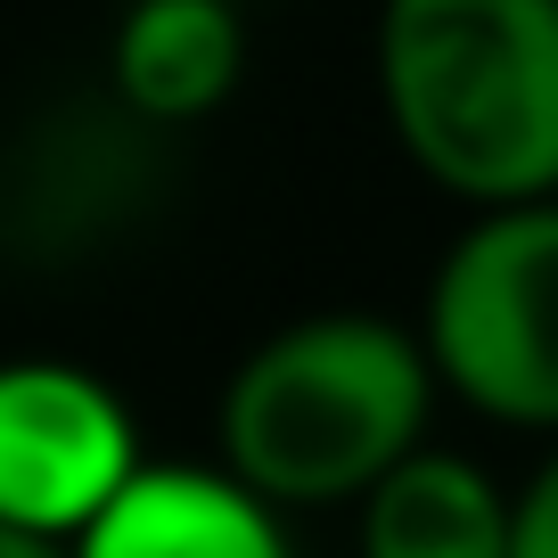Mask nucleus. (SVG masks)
<instances>
[{
	"mask_svg": "<svg viewBox=\"0 0 558 558\" xmlns=\"http://www.w3.org/2000/svg\"><path fill=\"white\" fill-rule=\"evenodd\" d=\"M427 337L386 313H313L271 329L222 386V469L271 509L369 501L427 452Z\"/></svg>",
	"mask_w": 558,
	"mask_h": 558,
	"instance_id": "1",
	"label": "nucleus"
},
{
	"mask_svg": "<svg viewBox=\"0 0 558 558\" xmlns=\"http://www.w3.org/2000/svg\"><path fill=\"white\" fill-rule=\"evenodd\" d=\"M246 66L239 0H132L116 25V99L140 123H197Z\"/></svg>",
	"mask_w": 558,
	"mask_h": 558,
	"instance_id": "6",
	"label": "nucleus"
},
{
	"mask_svg": "<svg viewBox=\"0 0 558 558\" xmlns=\"http://www.w3.org/2000/svg\"><path fill=\"white\" fill-rule=\"evenodd\" d=\"M0 558H66L58 542H41V534H17V525H0Z\"/></svg>",
	"mask_w": 558,
	"mask_h": 558,
	"instance_id": "9",
	"label": "nucleus"
},
{
	"mask_svg": "<svg viewBox=\"0 0 558 558\" xmlns=\"http://www.w3.org/2000/svg\"><path fill=\"white\" fill-rule=\"evenodd\" d=\"M66 558H288V534L230 469H140Z\"/></svg>",
	"mask_w": 558,
	"mask_h": 558,
	"instance_id": "5",
	"label": "nucleus"
},
{
	"mask_svg": "<svg viewBox=\"0 0 558 558\" xmlns=\"http://www.w3.org/2000/svg\"><path fill=\"white\" fill-rule=\"evenodd\" d=\"M509 558H558V452L534 469V485L518 493V550Z\"/></svg>",
	"mask_w": 558,
	"mask_h": 558,
	"instance_id": "8",
	"label": "nucleus"
},
{
	"mask_svg": "<svg viewBox=\"0 0 558 558\" xmlns=\"http://www.w3.org/2000/svg\"><path fill=\"white\" fill-rule=\"evenodd\" d=\"M140 476L123 402L74 362L0 369V525L83 542L99 509Z\"/></svg>",
	"mask_w": 558,
	"mask_h": 558,
	"instance_id": "4",
	"label": "nucleus"
},
{
	"mask_svg": "<svg viewBox=\"0 0 558 558\" xmlns=\"http://www.w3.org/2000/svg\"><path fill=\"white\" fill-rule=\"evenodd\" d=\"M418 337L469 411L558 436V197L476 214L427 279Z\"/></svg>",
	"mask_w": 558,
	"mask_h": 558,
	"instance_id": "3",
	"label": "nucleus"
},
{
	"mask_svg": "<svg viewBox=\"0 0 558 558\" xmlns=\"http://www.w3.org/2000/svg\"><path fill=\"white\" fill-rule=\"evenodd\" d=\"M518 501L460 452H411L362 501V558H509Z\"/></svg>",
	"mask_w": 558,
	"mask_h": 558,
	"instance_id": "7",
	"label": "nucleus"
},
{
	"mask_svg": "<svg viewBox=\"0 0 558 558\" xmlns=\"http://www.w3.org/2000/svg\"><path fill=\"white\" fill-rule=\"evenodd\" d=\"M378 99L444 197L476 214L558 197V0H386Z\"/></svg>",
	"mask_w": 558,
	"mask_h": 558,
	"instance_id": "2",
	"label": "nucleus"
}]
</instances>
